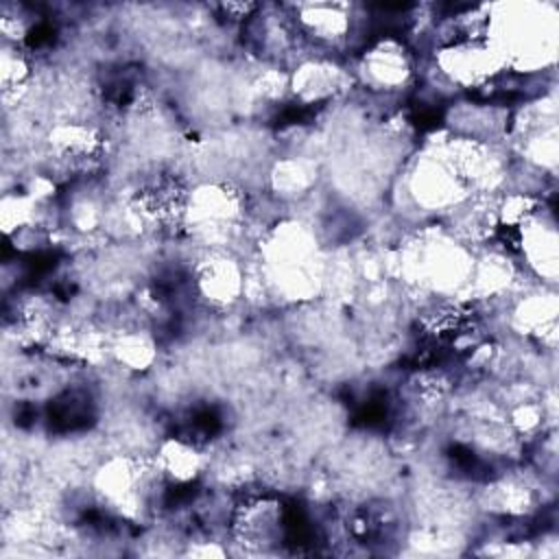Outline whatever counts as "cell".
I'll use <instances>...</instances> for the list:
<instances>
[{
	"instance_id": "cell-1",
	"label": "cell",
	"mask_w": 559,
	"mask_h": 559,
	"mask_svg": "<svg viewBox=\"0 0 559 559\" xmlns=\"http://www.w3.org/2000/svg\"><path fill=\"white\" fill-rule=\"evenodd\" d=\"M557 7L550 2L489 4L487 41L500 52L507 72L533 74L555 66Z\"/></svg>"
},
{
	"instance_id": "cell-2",
	"label": "cell",
	"mask_w": 559,
	"mask_h": 559,
	"mask_svg": "<svg viewBox=\"0 0 559 559\" xmlns=\"http://www.w3.org/2000/svg\"><path fill=\"white\" fill-rule=\"evenodd\" d=\"M299 41L306 50L338 57L347 52L358 33H365L360 7L349 2L286 4Z\"/></svg>"
},
{
	"instance_id": "cell-3",
	"label": "cell",
	"mask_w": 559,
	"mask_h": 559,
	"mask_svg": "<svg viewBox=\"0 0 559 559\" xmlns=\"http://www.w3.org/2000/svg\"><path fill=\"white\" fill-rule=\"evenodd\" d=\"M417 59L413 48L395 37L382 35L362 44L354 57V83L376 96H397L415 81Z\"/></svg>"
},
{
	"instance_id": "cell-4",
	"label": "cell",
	"mask_w": 559,
	"mask_h": 559,
	"mask_svg": "<svg viewBox=\"0 0 559 559\" xmlns=\"http://www.w3.org/2000/svg\"><path fill=\"white\" fill-rule=\"evenodd\" d=\"M452 90H483L507 72L500 52L485 39H459L432 48L430 68Z\"/></svg>"
},
{
	"instance_id": "cell-5",
	"label": "cell",
	"mask_w": 559,
	"mask_h": 559,
	"mask_svg": "<svg viewBox=\"0 0 559 559\" xmlns=\"http://www.w3.org/2000/svg\"><path fill=\"white\" fill-rule=\"evenodd\" d=\"M151 456L162 480L170 487H188L207 469L201 443L186 435H168L155 441Z\"/></svg>"
}]
</instances>
